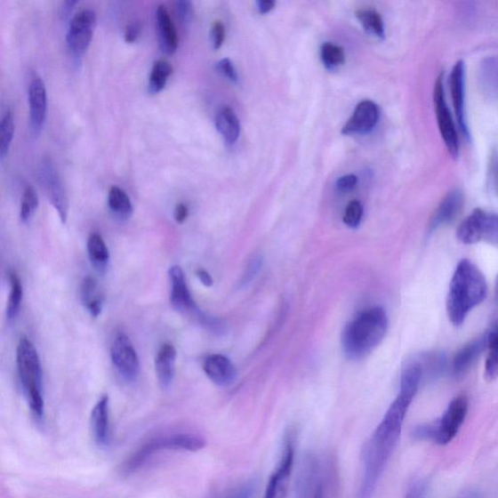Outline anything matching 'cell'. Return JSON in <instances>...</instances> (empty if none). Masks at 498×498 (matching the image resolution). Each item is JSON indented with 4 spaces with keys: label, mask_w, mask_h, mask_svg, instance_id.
Here are the masks:
<instances>
[{
    "label": "cell",
    "mask_w": 498,
    "mask_h": 498,
    "mask_svg": "<svg viewBox=\"0 0 498 498\" xmlns=\"http://www.w3.org/2000/svg\"><path fill=\"white\" fill-rule=\"evenodd\" d=\"M141 25L139 22V20H133V22L126 27V29H124V41H126V43L128 44L134 43V41H136L139 38L141 35Z\"/></svg>",
    "instance_id": "cell-43"
},
{
    "label": "cell",
    "mask_w": 498,
    "mask_h": 498,
    "mask_svg": "<svg viewBox=\"0 0 498 498\" xmlns=\"http://www.w3.org/2000/svg\"><path fill=\"white\" fill-rule=\"evenodd\" d=\"M10 293L6 308L9 321H13L20 313L23 302V285L15 272L9 273Z\"/></svg>",
    "instance_id": "cell-31"
},
{
    "label": "cell",
    "mask_w": 498,
    "mask_h": 498,
    "mask_svg": "<svg viewBox=\"0 0 498 498\" xmlns=\"http://www.w3.org/2000/svg\"><path fill=\"white\" fill-rule=\"evenodd\" d=\"M489 173L493 189L498 194V151L492 156Z\"/></svg>",
    "instance_id": "cell-44"
},
{
    "label": "cell",
    "mask_w": 498,
    "mask_h": 498,
    "mask_svg": "<svg viewBox=\"0 0 498 498\" xmlns=\"http://www.w3.org/2000/svg\"><path fill=\"white\" fill-rule=\"evenodd\" d=\"M320 56L324 65L328 69H334L344 65L346 60L344 50L340 46L329 43L321 46Z\"/></svg>",
    "instance_id": "cell-35"
},
{
    "label": "cell",
    "mask_w": 498,
    "mask_h": 498,
    "mask_svg": "<svg viewBox=\"0 0 498 498\" xmlns=\"http://www.w3.org/2000/svg\"><path fill=\"white\" fill-rule=\"evenodd\" d=\"M296 434L288 430L285 436L284 449L275 471L269 477L264 498H287L290 476L295 458Z\"/></svg>",
    "instance_id": "cell-7"
},
{
    "label": "cell",
    "mask_w": 498,
    "mask_h": 498,
    "mask_svg": "<svg viewBox=\"0 0 498 498\" xmlns=\"http://www.w3.org/2000/svg\"><path fill=\"white\" fill-rule=\"evenodd\" d=\"M189 206H187L185 204L180 203L175 205L173 217L176 223L182 224L187 220V217H189Z\"/></svg>",
    "instance_id": "cell-46"
},
{
    "label": "cell",
    "mask_w": 498,
    "mask_h": 498,
    "mask_svg": "<svg viewBox=\"0 0 498 498\" xmlns=\"http://www.w3.org/2000/svg\"><path fill=\"white\" fill-rule=\"evenodd\" d=\"M110 357L114 367L123 380L130 382L138 380L141 371L138 352L129 336L124 332H118L114 336L110 347Z\"/></svg>",
    "instance_id": "cell-9"
},
{
    "label": "cell",
    "mask_w": 498,
    "mask_h": 498,
    "mask_svg": "<svg viewBox=\"0 0 498 498\" xmlns=\"http://www.w3.org/2000/svg\"><path fill=\"white\" fill-rule=\"evenodd\" d=\"M357 17L360 24L367 33L375 35L380 38L385 37V28H383L382 19L376 10L363 9L358 10Z\"/></svg>",
    "instance_id": "cell-33"
},
{
    "label": "cell",
    "mask_w": 498,
    "mask_h": 498,
    "mask_svg": "<svg viewBox=\"0 0 498 498\" xmlns=\"http://www.w3.org/2000/svg\"><path fill=\"white\" fill-rule=\"evenodd\" d=\"M156 23H157L158 41L161 51L165 55H173L179 47L178 31L167 7L159 5L156 12Z\"/></svg>",
    "instance_id": "cell-19"
},
{
    "label": "cell",
    "mask_w": 498,
    "mask_h": 498,
    "mask_svg": "<svg viewBox=\"0 0 498 498\" xmlns=\"http://www.w3.org/2000/svg\"><path fill=\"white\" fill-rule=\"evenodd\" d=\"M469 411V400L463 396L455 398L445 412L442 419L435 424L434 442L447 445L458 434Z\"/></svg>",
    "instance_id": "cell-13"
},
{
    "label": "cell",
    "mask_w": 498,
    "mask_h": 498,
    "mask_svg": "<svg viewBox=\"0 0 498 498\" xmlns=\"http://www.w3.org/2000/svg\"><path fill=\"white\" fill-rule=\"evenodd\" d=\"M261 259L258 258V257H254L251 263H249L247 269H246V272L243 277V285L247 284L248 282H251V280L253 279V277H254V276L257 274L258 269H261Z\"/></svg>",
    "instance_id": "cell-45"
},
{
    "label": "cell",
    "mask_w": 498,
    "mask_h": 498,
    "mask_svg": "<svg viewBox=\"0 0 498 498\" xmlns=\"http://www.w3.org/2000/svg\"><path fill=\"white\" fill-rule=\"evenodd\" d=\"M17 368L20 387L28 407L37 421L44 417V371L34 342L20 339L17 347Z\"/></svg>",
    "instance_id": "cell-5"
},
{
    "label": "cell",
    "mask_w": 498,
    "mask_h": 498,
    "mask_svg": "<svg viewBox=\"0 0 498 498\" xmlns=\"http://www.w3.org/2000/svg\"><path fill=\"white\" fill-rule=\"evenodd\" d=\"M29 130L31 136L37 138L43 132L47 114L48 98L44 82L36 76L28 86Z\"/></svg>",
    "instance_id": "cell-14"
},
{
    "label": "cell",
    "mask_w": 498,
    "mask_h": 498,
    "mask_svg": "<svg viewBox=\"0 0 498 498\" xmlns=\"http://www.w3.org/2000/svg\"><path fill=\"white\" fill-rule=\"evenodd\" d=\"M83 305L92 317H98L102 313L103 298L100 292L97 279L92 276L83 279L80 288Z\"/></svg>",
    "instance_id": "cell-24"
},
{
    "label": "cell",
    "mask_w": 498,
    "mask_h": 498,
    "mask_svg": "<svg viewBox=\"0 0 498 498\" xmlns=\"http://www.w3.org/2000/svg\"><path fill=\"white\" fill-rule=\"evenodd\" d=\"M486 349L485 335L473 340L456 352L452 361V375L455 379H461L479 358L482 352Z\"/></svg>",
    "instance_id": "cell-20"
},
{
    "label": "cell",
    "mask_w": 498,
    "mask_h": 498,
    "mask_svg": "<svg viewBox=\"0 0 498 498\" xmlns=\"http://www.w3.org/2000/svg\"><path fill=\"white\" fill-rule=\"evenodd\" d=\"M216 69L220 74L232 82L237 81V74L233 62L229 59H222L217 62Z\"/></svg>",
    "instance_id": "cell-40"
},
{
    "label": "cell",
    "mask_w": 498,
    "mask_h": 498,
    "mask_svg": "<svg viewBox=\"0 0 498 498\" xmlns=\"http://www.w3.org/2000/svg\"><path fill=\"white\" fill-rule=\"evenodd\" d=\"M486 295L484 275L469 259H463L454 269L447 297L451 324L461 326L470 311L484 302Z\"/></svg>",
    "instance_id": "cell-2"
},
{
    "label": "cell",
    "mask_w": 498,
    "mask_h": 498,
    "mask_svg": "<svg viewBox=\"0 0 498 498\" xmlns=\"http://www.w3.org/2000/svg\"><path fill=\"white\" fill-rule=\"evenodd\" d=\"M485 211L474 210L461 223L456 237L464 245H474L482 241V224Z\"/></svg>",
    "instance_id": "cell-26"
},
{
    "label": "cell",
    "mask_w": 498,
    "mask_h": 498,
    "mask_svg": "<svg viewBox=\"0 0 498 498\" xmlns=\"http://www.w3.org/2000/svg\"><path fill=\"white\" fill-rule=\"evenodd\" d=\"M173 70V68L168 60L161 59L154 62L149 82V92L152 95L160 92L167 85Z\"/></svg>",
    "instance_id": "cell-30"
},
{
    "label": "cell",
    "mask_w": 498,
    "mask_h": 498,
    "mask_svg": "<svg viewBox=\"0 0 498 498\" xmlns=\"http://www.w3.org/2000/svg\"><path fill=\"white\" fill-rule=\"evenodd\" d=\"M464 196L462 191L455 189L446 195L435 210L430 222V232L453 222L462 210Z\"/></svg>",
    "instance_id": "cell-17"
},
{
    "label": "cell",
    "mask_w": 498,
    "mask_h": 498,
    "mask_svg": "<svg viewBox=\"0 0 498 498\" xmlns=\"http://www.w3.org/2000/svg\"><path fill=\"white\" fill-rule=\"evenodd\" d=\"M197 277L199 278L200 282L206 287H211L213 285V279L209 272H206L205 269H197L196 272Z\"/></svg>",
    "instance_id": "cell-49"
},
{
    "label": "cell",
    "mask_w": 498,
    "mask_h": 498,
    "mask_svg": "<svg viewBox=\"0 0 498 498\" xmlns=\"http://www.w3.org/2000/svg\"><path fill=\"white\" fill-rule=\"evenodd\" d=\"M175 15L178 17L181 24L187 28L189 27L194 17L193 5L189 0H180L175 3Z\"/></svg>",
    "instance_id": "cell-39"
},
{
    "label": "cell",
    "mask_w": 498,
    "mask_h": 498,
    "mask_svg": "<svg viewBox=\"0 0 498 498\" xmlns=\"http://www.w3.org/2000/svg\"><path fill=\"white\" fill-rule=\"evenodd\" d=\"M485 337L487 355L484 377L486 382H491L498 379V323L486 332Z\"/></svg>",
    "instance_id": "cell-27"
},
{
    "label": "cell",
    "mask_w": 498,
    "mask_h": 498,
    "mask_svg": "<svg viewBox=\"0 0 498 498\" xmlns=\"http://www.w3.org/2000/svg\"><path fill=\"white\" fill-rule=\"evenodd\" d=\"M97 24V14L93 10H80L71 18L67 33V44L69 52L76 58L86 53Z\"/></svg>",
    "instance_id": "cell-11"
},
{
    "label": "cell",
    "mask_w": 498,
    "mask_h": 498,
    "mask_svg": "<svg viewBox=\"0 0 498 498\" xmlns=\"http://www.w3.org/2000/svg\"><path fill=\"white\" fill-rule=\"evenodd\" d=\"M87 252L90 262L97 272L103 274L109 264V249L99 233H92L87 241Z\"/></svg>",
    "instance_id": "cell-25"
},
{
    "label": "cell",
    "mask_w": 498,
    "mask_h": 498,
    "mask_svg": "<svg viewBox=\"0 0 498 498\" xmlns=\"http://www.w3.org/2000/svg\"><path fill=\"white\" fill-rule=\"evenodd\" d=\"M496 293H497V296H498V277H497V285H496Z\"/></svg>",
    "instance_id": "cell-51"
},
{
    "label": "cell",
    "mask_w": 498,
    "mask_h": 498,
    "mask_svg": "<svg viewBox=\"0 0 498 498\" xmlns=\"http://www.w3.org/2000/svg\"><path fill=\"white\" fill-rule=\"evenodd\" d=\"M39 205L38 195L33 186H28L20 201V218L28 223L35 215Z\"/></svg>",
    "instance_id": "cell-34"
},
{
    "label": "cell",
    "mask_w": 498,
    "mask_h": 498,
    "mask_svg": "<svg viewBox=\"0 0 498 498\" xmlns=\"http://www.w3.org/2000/svg\"><path fill=\"white\" fill-rule=\"evenodd\" d=\"M257 490V481H245L212 498H253Z\"/></svg>",
    "instance_id": "cell-36"
},
{
    "label": "cell",
    "mask_w": 498,
    "mask_h": 498,
    "mask_svg": "<svg viewBox=\"0 0 498 498\" xmlns=\"http://www.w3.org/2000/svg\"><path fill=\"white\" fill-rule=\"evenodd\" d=\"M450 91L456 122L465 138H469L470 131L465 116V65L463 60L455 62L450 76Z\"/></svg>",
    "instance_id": "cell-15"
},
{
    "label": "cell",
    "mask_w": 498,
    "mask_h": 498,
    "mask_svg": "<svg viewBox=\"0 0 498 498\" xmlns=\"http://www.w3.org/2000/svg\"><path fill=\"white\" fill-rule=\"evenodd\" d=\"M171 283V304L173 308L182 315L192 317L203 325L207 316L197 306L187 285L185 274L179 265H174L169 269Z\"/></svg>",
    "instance_id": "cell-10"
},
{
    "label": "cell",
    "mask_w": 498,
    "mask_h": 498,
    "mask_svg": "<svg viewBox=\"0 0 498 498\" xmlns=\"http://www.w3.org/2000/svg\"><path fill=\"white\" fill-rule=\"evenodd\" d=\"M417 390L400 387L396 400L378 425L363 453V480L358 498H372L398 444L402 425Z\"/></svg>",
    "instance_id": "cell-1"
},
{
    "label": "cell",
    "mask_w": 498,
    "mask_h": 498,
    "mask_svg": "<svg viewBox=\"0 0 498 498\" xmlns=\"http://www.w3.org/2000/svg\"><path fill=\"white\" fill-rule=\"evenodd\" d=\"M433 100L441 137L453 158H458L460 152L459 133L456 130L452 113L446 101L443 75L435 82Z\"/></svg>",
    "instance_id": "cell-8"
},
{
    "label": "cell",
    "mask_w": 498,
    "mask_h": 498,
    "mask_svg": "<svg viewBox=\"0 0 498 498\" xmlns=\"http://www.w3.org/2000/svg\"><path fill=\"white\" fill-rule=\"evenodd\" d=\"M379 116L380 110L375 102L368 100H362L341 129V133L347 136L367 133L375 128Z\"/></svg>",
    "instance_id": "cell-16"
},
{
    "label": "cell",
    "mask_w": 498,
    "mask_h": 498,
    "mask_svg": "<svg viewBox=\"0 0 498 498\" xmlns=\"http://www.w3.org/2000/svg\"><path fill=\"white\" fill-rule=\"evenodd\" d=\"M91 425L93 438L100 447H107L110 443L109 429V398L101 397L92 408Z\"/></svg>",
    "instance_id": "cell-21"
},
{
    "label": "cell",
    "mask_w": 498,
    "mask_h": 498,
    "mask_svg": "<svg viewBox=\"0 0 498 498\" xmlns=\"http://www.w3.org/2000/svg\"><path fill=\"white\" fill-rule=\"evenodd\" d=\"M339 486L337 463L325 453H309L299 467L295 498H336Z\"/></svg>",
    "instance_id": "cell-3"
},
{
    "label": "cell",
    "mask_w": 498,
    "mask_h": 498,
    "mask_svg": "<svg viewBox=\"0 0 498 498\" xmlns=\"http://www.w3.org/2000/svg\"><path fill=\"white\" fill-rule=\"evenodd\" d=\"M178 352L171 342H165L155 357V371L160 386L169 389L175 376V362Z\"/></svg>",
    "instance_id": "cell-22"
},
{
    "label": "cell",
    "mask_w": 498,
    "mask_h": 498,
    "mask_svg": "<svg viewBox=\"0 0 498 498\" xmlns=\"http://www.w3.org/2000/svg\"><path fill=\"white\" fill-rule=\"evenodd\" d=\"M39 181L47 198L57 211L61 223H66L68 215V197L53 163L45 159L39 165Z\"/></svg>",
    "instance_id": "cell-12"
},
{
    "label": "cell",
    "mask_w": 498,
    "mask_h": 498,
    "mask_svg": "<svg viewBox=\"0 0 498 498\" xmlns=\"http://www.w3.org/2000/svg\"><path fill=\"white\" fill-rule=\"evenodd\" d=\"M458 498H485V496L479 492L470 491L462 494Z\"/></svg>",
    "instance_id": "cell-50"
},
{
    "label": "cell",
    "mask_w": 498,
    "mask_h": 498,
    "mask_svg": "<svg viewBox=\"0 0 498 498\" xmlns=\"http://www.w3.org/2000/svg\"><path fill=\"white\" fill-rule=\"evenodd\" d=\"M388 326V316L382 308L362 311L350 321L342 333L345 354L352 359L367 356L385 338Z\"/></svg>",
    "instance_id": "cell-4"
},
{
    "label": "cell",
    "mask_w": 498,
    "mask_h": 498,
    "mask_svg": "<svg viewBox=\"0 0 498 498\" xmlns=\"http://www.w3.org/2000/svg\"><path fill=\"white\" fill-rule=\"evenodd\" d=\"M482 240L498 246V214L484 213Z\"/></svg>",
    "instance_id": "cell-37"
},
{
    "label": "cell",
    "mask_w": 498,
    "mask_h": 498,
    "mask_svg": "<svg viewBox=\"0 0 498 498\" xmlns=\"http://www.w3.org/2000/svg\"><path fill=\"white\" fill-rule=\"evenodd\" d=\"M108 204L112 214L120 221H129L133 213L130 197L118 186H112L109 189Z\"/></svg>",
    "instance_id": "cell-28"
},
{
    "label": "cell",
    "mask_w": 498,
    "mask_h": 498,
    "mask_svg": "<svg viewBox=\"0 0 498 498\" xmlns=\"http://www.w3.org/2000/svg\"><path fill=\"white\" fill-rule=\"evenodd\" d=\"M205 441L201 436L190 433H173L157 436L144 443L124 463L123 471L131 474L138 471L155 455L165 451L197 452L205 448Z\"/></svg>",
    "instance_id": "cell-6"
},
{
    "label": "cell",
    "mask_w": 498,
    "mask_h": 498,
    "mask_svg": "<svg viewBox=\"0 0 498 498\" xmlns=\"http://www.w3.org/2000/svg\"><path fill=\"white\" fill-rule=\"evenodd\" d=\"M479 78L484 91L498 100V57H489L481 62Z\"/></svg>",
    "instance_id": "cell-29"
},
{
    "label": "cell",
    "mask_w": 498,
    "mask_h": 498,
    "mask_svg": "<svg viewBox=\"0 0 498 498\" xmlns=\"http://www.w3.org/2000/svg\"><path fill=\"white\" fill-rule=\"evenodd\" d=\"M215 127L227 144H234L240 137V121L231 108L224 107L217 112Z\"/></svg>",
    "instance_id": "cell-23"
},
{
    "label": "cell",
    "mask_w": 498,
    "mask_h": 498,
    "mask_svg": "<svg viewBox=\"0 0 498 498\" xmlns=\"http://www.w3.org/2000/svg\"><path fill=\"white\" fill-rule=\"evenodd\" d=\"M204 371L216 386L232 385L237 378V371L232 361L222 355L207 357L204 361Z\"/></svg>",
    "instance_id": "cell-18"
},
{
    "label": "cell",
    "mask_w": 498,
    "mask_h": 498,
    "mask_svg": "<svg viewBox=\"0 0 498 498\" xmlns=\"http://www.w3.org/2000/svg\"><path fill=\"white\" fill-rule=\"evenodd\" d=\"M357 178L355 174H347L341 176L337 182L336 187L340 192H349L355 189L357 184Z\"/></svg>",
    "instance_id": "cell-42"
},
{
    "label": "cell",
    "mask_w": 498,
    "mask_h": 498,
    "mask_svg": "<svg viewBox=\"0 0 498 498\" xmlns=\"http://www.w3.org/2000/svg\"><path fill=\"white\" fill-rule=\"evenodd\" d=\"M427 486L422 482L414 483L405 498H423Z\"/></svg>",
    "instance_id": "cell-47"
},
{
    "label": "cell",
    "mask_w": 498,
    "mask_h": 498,
    "mask_svg": "<svg viewBox=\"0 0 498 498\" xmlns=\"http://www.w3.org/2000/svg\"><path fill=\"white\" fill-rule=\"evenodd\" d=\"M259 13L266 14L274 9L276 3L274 0H259L256 3Z\"/></svg>",
    "instance_id": "cell-48"
},
{
    "label": "cell",
    "mask_w": 498,
    "mask_h": 498,
    "mask_svg": "<svg viewBox=\"0 0 498 498\" xmlns=\"http://www.w3.org/2000/svg\"><path fill=\"white\" fill-rule=\"evenodd\" d=\"M15 122L12 110H6L0 122V158L6 157L14 139Z\"/></svg>",
    "instance_id": "cell-32"
},
{
    "label": "cell",
    "mask_w": 498,
    "mask_h": 498,
    "mask_svg": "<svg viewBox=\"0 0 498 498\" xmlns=\"http://www.w3.org/2000/svg\"><path fill=\"white\" fill-rule=\"evenodd\" d=\"M224 39L225 27L220 20H216L211 29V40L213 49H220L224 43Z\"/></svg>",
    "instance_id": "cell-41"
},
{
    "label": "cell",
    "mask_w": 498,
    "mask_h": 498,
    "mask_svg": "<svg viewBox=\"0 0 498 498\" xmlns=\"http://www.w3.org/2000/svg\"><path fill=\"white\" fill-rule=\"evenodd\" d=\"M363 217V205L359 201H351L348 206L346 207V211L344 213V217H342V221L344 223L352 228V229H356L362 221Z\"/></svg>",
    "instance_id": "cell-38"
}]
</instances>
